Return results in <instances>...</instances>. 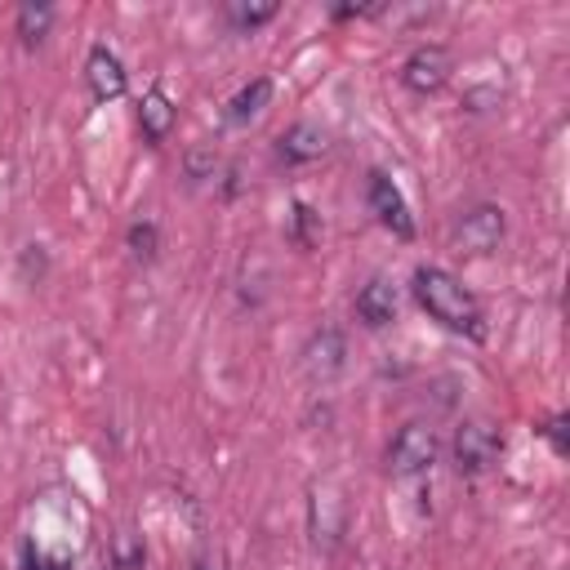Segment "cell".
<instances>
[{"label":"cell","instance_id":"cell-5","mask_svg":"<svg viewBox=\"0 0 570 570\" xmlns=\"http://www.w3.org/2000/svg\"><path fill=\"white\" fill-rule=\"evenodd\" d=\"M365 205H370V214H374L392 236H401V240L414 236V214H410L401 187H396L383 169H370V174H365Z\"/></svg>","mask_w":570,"mask_h":570},{"label":"cell","instance_id":"cell-19","mask_svg":"<svg viewBox=\"0 0 570 570\" xmlns=\"http://www.w3.org/2000/svg\"><path fill=\"white\" fill-rule=\"evenodd\" d=\"M543 436L552 441V454H570V419L566 414H552L543 423Z\"/></svg>","mask_w":570,"mask_h":570},{"label":"cell","instance_id":"cell-15","mask_svg":"<svg viewBox=\"0 0 570 570\" xmlns=\"http://www.w3.org/2000/svg\"><path fill=\"white\" fill-rule=\"evenodd\" d=\"M218 169H223V160H218V151H214V147H191V151L183 156V174H187V183H191V187L214 183V178H218Z\"/></svg>","mask_w":570,"mask_h":570},{"label":"cell","instance_id":"cell-9","mask_svg":"<svg viewBox=\"0 0 570 570\" xmlns=\"http://www.w3.org/2000/svg\"><path fill=\"white\" fill-rule=\"evenodd\" d=\"M325 147H330V134H325L321 125H312V120H298V125H289V129L276 138V156H281L285 165L321 160V156H325Z\"/></svg>","mask_w":570,"mask_h":570},{"label":"cell","instance_id":"cell-3","mask_svg":"<svg viewBox=\"0 0 570 570\" xmlns=\"http://www.w3.org/2000/svg\"><path fill=\"white\" fill-rule=\"evenodd\" d=\"M499 454H503V436L494 432V423H485V419H463V423L454 428L450 459H454V468H459L463 476L490 472V468L499 463Z\"/></svg>","mask_w":570,"mask_h":570},{"label":"cell","instance_id":"cell-1","mask_svg":"<svg viewBox=\"0 0 570 570\" xmlns=\"http://www.w3.org/2000/svg\"><path fill=\"white\" fill-rule=\"evenodd\" d=\"M410 285H414L419 307H423L432 321H441L445 330H454V334H463V338H485V312H481L476 294H472L454 272L423 263V267H414Z\"/></svg>","mask_w":570,"mask_h":570},{"label":"cell","instance_id":"cell-2","mask_svg":"<svg viewBox=\"0 0 570 570\" xmlns=\"http://www.w3.org/2000/svg\"><path fill=\"white\" fill-rule=\"evenodd\" d=\"M441 454V436L432 423H401L396 436L387 441V472L392 476H423Z\"/></svg>","mask_w":570,"mask_h":570},{"label":"cell","instance_id":"cell-6","mask_svg":"<svg viewBox=\"0 0 570 570\" xmlns=\"http://www.w3.org/2000/svg\"><path fill=\"white\" fill-rule=\"evenodd\" d=\"M503 227L508 223H503V209L499 205H472L454 223V245L463 254H494L499 240H503Z\"/></svg>","mask_w":570,"mask_h":570},{"label":"cell","instance_id":"cell-4","mask_svg":"<svg viewBox=\"0 0 570 570\" xmlns=\"http://www.w3.org/2000/svg\"><path fill=\"white\" fill-rule=\"evenodd\" d=\"M450 71H454L450 49L436 45V40H428V45H414V49L405 53V62H401L396 76H401V85H405L410 94H436V89H445Z\"/></svg>","mask_w":570,"mask_h":570},{"label":"cell","instance_id":"cell-17","mask_svg":"<svg viewBox=\"0 0 570 570\" xmlns=\"http://www.w3.org/2000/svg\"><path fill=\"white\" fill-rule=\"evenodd\" d=\"M125 245H129V254L134 258H156V249H160V227L151 223V218H138V223H129V232H125Z\"/></svg>","mask_w":570,"mask_h":570},{"label":"cell","instance_id":"cell-7","mask_svg":"<svg viewBox=\"0 0 570 570\" xmlns=\"http://www.w3.org/2000/svg\"><path fill=\"white\" fill-rule=\"evenodd\" d=\"M343 356H347V338H343V330H334V325H321V330L303 343V370H307L312 379H321V383L343 370Z\"/></svg>","mask_w":570,"mask_h":570},{"label":"cell","instance_id":"cell-18","mask_svg":"<svg viewBox=\"0 0 570 570\" xmlns=\"http://www.w3.org/2000/svg\"><path fill=\"white\" fill-rule=\"evenodd\" d=\"M142 543L134 539V534H116V543H111V566L116 570H142Z\"/></svg>","mask_w":570,"mask_h":570},{"label":"cell","instance_id":"cell-20","mask_svg":"<svg viewBox=\"0 0 570 570\" xmlns=\"http://www.w3.org/2000/svg\"><path fill=\"white\" fill-rule=\"evenodd\" d=\"M191 570H223V557H218V552H200V557L191 561Z\"/></svg>","mask_w":570,"mask_h":570},{"label":"cell","instance_id":"cell-10","mask_svg":"<svg viewBox=\"0 0 570 570\" xmlns=\"http://www.w3.org/2000/svg\"><path fill=\"white\" fill-rule=\"evenodd\" d=\"M356 316H361V325H370V330L392 325V321H396V285L383 281V276H370V281L356 289Z\"/></svg>","mask_w":570,"mask_h":570},{"label":"cell","instance_id":"cell-16","mask_svg":"<svg viewBox=\"0 0 570 570\" xmlns=\"http://www.w3.org/2000/svg\"><path fill=\"white\" fill-rule=\"evenodd\" d=\"M289 240L298 245V249H312L316 240H321V214L312 209V205H294V214H289Z\"/></svg>","mask_w":570,"mask_h":570},{"label":"cell","instance_id":"cell-11","mask_svg":"<svg viewBox=\"0 0 570 570\" xmlns=\"http://www.w3.org/2000/svg\"><path fill=\"white\" fill-rule=\"evenodd\" d=\"M174 102H169V94L160 89V85H151L147 94H142V102H138V125H142V134L151 138V142H165L169 138V129H174Z\"/></svg>","mask_w":570,"mask_h":570},{"label":"cell","instance_id":"cell-12","mask_svg":"<svg viewBox=\"0 0 570 570\" xmlns=\"http://www.w3.org/2000/svg\"><path fill=\"white\" fill-rule=\"evenodd\" d=\"M267 102H272V76H254L249 85H240V89L232 94V102H227V120H232V125H245V120H254Z\"/></svg>","mask_w":570,"mask_h":570},{"label":"cell","instance_id":"cell-13","mask_svg":"<svg viewBox=\"0 0 570 570\" xmlns=\"http://www.w3.org/2000/svg\"><path fill=\"white\" fill-rule=\"evenodd\" d=\"M53 27V4H22L18 9V36L22 45H40Z\"/></svg>","mask_w":570,"mask_h":570},{"label":"cell","instance_id":"cell-8","mask_svg":"<svg viewBox=\"0 0 570 570\" xmlns=\"http://www.w3.org/2000/svg\"><path fill=\"white\" fill-rule=\"evenodd\" d=\"M85 80H89L94 98H102V102H111V98H120V94L129 89L125 62H120L107 45H94V49H89V58H85Z\"/></svg>","mask_w":570,"mask_h":570},{"label":"cell","instance_id":"cell-14","mask_svg":"<svg viewBox=\"0 0 570 570\" xmlns=\"http://www.w3.org/2000/svg\"><path fill=\"white\" fill-rule=\"evenodd\" d=\"M276 0H258V4H245V0H232L227 4V22L232 27H240V31H254V27H263V22H272L276 18Z\"/></svg>","mask_w":570,"mask_h":570}]
</instances>
